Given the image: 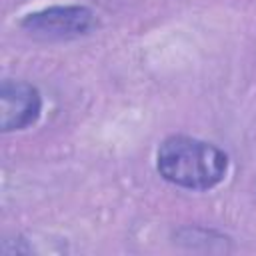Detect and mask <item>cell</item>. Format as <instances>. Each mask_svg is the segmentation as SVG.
I'll return each mask as SVG.
<instances>
[{
	"label": "cell",
	"mask_w": 256,
	"mask_h": 256,
	"mask_svg": "<svg viewBox=\"0 0 256 256\" xmlns=\"http://www.w3.org/2000/svg\"><path fill=\"white\" fill-rule=\"evenodd\" d=\"M156 166L164 180L180 188L208 190L222 182L228 158L214 144L190 136H170L158 148Z\"/></svg>",
	"instance_id": "1"
},
{
	"label": "cell",
	"mask_w": 256,
	"mask_h": 256,
	"mask_svg": "<svg viewBox=\"0 0 256 256\" xmlns=\"http://www.w3.org/2000/svg\"><path fill=\"white\" fill-rule=\"evenodd\" d=\"M20 26L40 40H70L94 28V14L84 6H52L28 14Z\"/></svg>",
	"instance_id": "2"
},
{
	"label": "cell",
	"mask_w": 256,
	"mask_h": 256,
	"mask_svg": "<svg viewBox=\"0 0 256 256\" xmlns=\"http://www.w3.org/2000/svg\"><path fill=\"white\" fill-rule=\"evenodd\" d=\"M42 100L34 86L20 80H4L0 88V128L2 132L22 130L40 116Z\"/></svg>",
	"instance_id": "3"
}]
</instances>
